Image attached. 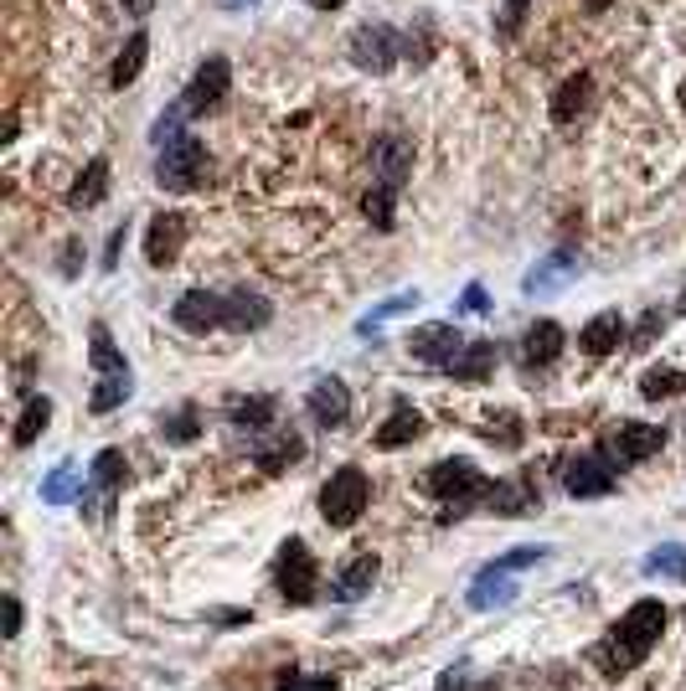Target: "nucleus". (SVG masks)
Returning a JSON list of instances; mask_svg holds the SVG:
<instances>
[{
  "label": "nucleus",
  "instance_id": "nucleus-17",
  "mask_svg": "<svg viewBox=\"0 0 686 691\" xmlns=\"http://www.w3.org/2000/svg\"><path fill=\"white\" fill-rule=\"evenodd\" d=\"M624 341H630V325H624L620 310H604V315H594V321L578 331V346H584L588 356H609L620 352Z\"/></svg>",
  "mask_w": 686,
  "mask_h": 691
},
{
  "label": "nucleus",
  "instance_id": "nucleus-40",
  "mask_svg": "<svg viewBox=\"0 0 686 691\" xmlns=\"http://www.w3.org/2000/svg\"><path fill=\"white\" fill-rule=\"evenodd\" d=\"M486 438H490V444H501V449H521V438H527V434H521L517 413H501V423H490Z\"/></svg>",
  "mask_w": 686,
  "mask_h": 691
},
{
  "label": "nucleus",
  "instance_id": "nucleus-18",
  "mask_svg": "<svg viewBox=\"0 0 686 691\" xmlns=\"http://www.w3.org/2000/svg\"><path fill=\"white\" fill-rule=\"evenodd\" d=\"M578 254H553L547 264H536L527 279H521V294H557V289H568L578 279Z\"/></svg>",
  "mask_w": 686,
  "mask_h": 691
},
{
  "label": "nucleus",
  "instance_id": "nucleus-36",
  "mask_svg": "<svg viewBox=\"0 0 686 691\" xmlns=\"http://www.w3.org/2000/svg\"><path fill=\"white\" fill-rule=\"evenodd\" d=\"M124 470H130V465H124L119 449H103V455L93 459V486L103 490V501H114V490L124 486Z\"/></svg>",
  "mask_w": 686,
  "mask_h": 691
},
{
  "label": "nucleus",
  "instance_id": "nucleus-30",
  "mask_svg": "<svg viewBox=\"0 0 686 691\" xmlns=\"http://www.w3.org/2000/svg\"><path fill=\"white\" fill-rule=\"evenodd\" d=\"M362 212H367V222L377 233H392V227H398V191L377 181L367 197H362Z\"/></svg>",
  "mask_w": 686,
  "mask_h": 691
},
{
  "label": "nucleus",
  "instance_id": "nucleus-54",
  "mask_svg": "<svg viewBox=\"0 0 686 691\" xmlns=\"http://www.w3.org/2000/svg\"><path fill=\"white\" fill-rule=\"evenodd\" d=\"M84 691H103V687H84Z\"/></svg>",
  "mask_w": 686,
  "mask_h": 691
},
{
  "label": "nucleus",
  "instance_id": "nucleus-29",
  "mask_svg": "<svg viewBox=\"0 0 686 691\" xmlns=\"http://www.w3.org/2000/svg\"><path fill=\"white\" fill-rule=\"evenodd\" d=\"M413 304H419V289H398V294H387V300L377 304L372 315H362V321H356V336H377V331H383L387 321H398V315H408Z\"/></svg>",
  "mask_w": 686,
  "mask_h": 691
},
{
  "label": "nucleus",
  "instance_id": "nucleus-16",
  "mask_svg": "<svg viewBox=\"0 0 686 691\" xmlns=\"http://www.w3.org/2000/svg\"><path fill=\"white\" fill-rule=\"evenodd\" d=\"M542 506V495H536L532 480H496V486L486 490V511L490 516H532V511Z\"/></svg>",
  "mask_w": 686,
  "mask_h": 691
},
{
  "label": "nucleus",
  "instance_id": "nucleus-31",
  "mask_svg": "<svg viewBox=\"0 0 686 691\" xmlns=\"http://www.w3.org/2000/svg\"><path fill=\"white\" fill-rule=\"evenodd\" d=\"M78 495H84L78 465H57V470L42 480V501H47V506H67V501H78Z\"/></svg>",
  "mask_w": 686,
  "mask_h": 691
},
{
  "label": "nucleus",
  "instance_id": "nucleus-23",
  "mask_svg": "<svg viewBox=\"0 0 686 691\" xmlns=\"http://www.w3.org/2000/svg\"><path fill=\"white\" fill-rule=\"evenodd\" d=\"M103 197H109V160L93 155V160L84 166V176L67 186V207H73V212H88V207H99Z\"/></svg>",
  "mask_w": 686,
  "mask_h": 691
},
{
  "label": "nucleus",
  "instance_id": "nucleus-43",
  "mask_svg": "<svg viewBox=\"0 0 686 691\" xmlns=\"http://www.w3.org/2000/svg\"><path fill=\"white\" fill-rule=\"evenodd\" d=\"M547 553H553V547H511L506 557H496V568H506V573H517V568H532V562H542Z\"/></svg>",
  "mask_w": 686,
  "mask_h": 691
},
{
  "label": "nucleus",
  "instance_id": "nucleus-35",
  "mask_svg": "<svg viewBox=\"0 0 686 691\" xmlns=\"http://www.w3.org/2000/svg\"><path fill=\"white\" fill-rule=\"evenodd\" d=\"M682 388H686V371H676V367H651L645 377H640V392H645L651 403H661V398H676Z\"/></svg>",
  "mask_w": 686,
  "mask_h": 691
},
{
  "label": "nucleus",
  "instance_id": "nucleus-3",
  "mask_svg": "<svg viewBox=\"0 0 686 691\" xmlns=\"http://www.w3.org/2000/svg\"><path fill=\"white\" fill-rule=\"evenodd\" d=\"M346 52H352V63L362 73L383 78V73H392L402 57H408V36H402L398 26H387V21H367V26H356L352 32Z\"/></svg>",
  "mask_w": 686,
  "mask_h": 691
},
{
  "label": "nucleus",
  "instance_id": "nucleus-22",
  "mask_svg": "<svg viewBox=\"0 0 686 691\" xmlns=\"http://www.w3.org/2000/svg\"><path fill=\"white\" fill-rule=\"evenodd\" d=\"M274 419H279V398H268V392H258V398H233V403H228V423L243 428V434H264V428H274Z\"/></svg>",
  "mask_w": 686,
  "mask_h": 691
},
{
  "label": "nucleus",
  "instance_id": "nucleus-15",
  "mask_svg": "<svg viewBox=\"0 0 686 691\" xmlns=\"http://www.w3.org/2000/svg\"><path fill=\"white\" fill-rule=\"evenodd\" d=\"M372 170H377V181L392 186V191H402V181L413 176V145L402 135H383L377 145H372Z\"/></svg>",
  "mask_w": 686,
  "mask_h": 691
},
{
  "label": "nucleus",
  "instance_id": "nucleus-47",
  "mask_svg": "<svg viewBox=\"0 0 686 691\" xmlns=\"http://www.w3.org/2000/svg\"><path fill=\"white\" fill-rule=\"evenodd\" d=\"M434 691H469V687H465V671H444Z\"/></svg>",
  "mask_w": 686,
  "mask_h": 691
},
{
  "label": "nucleus",
  "instance_id": "nucleus-20",
  "mask_svg": "<svg viewBox=\"0 0 686 691\" xmlns=\"http://www.w3.org/2000/svg\"><path fill=\"white\" fill-rule=\"evenodd\" d=\"M268 321H274V304L264 294H253V289H233L228 294V331L248 336V331H264Z\"/></svg>",
  "mask_w": 686,
  "mask_h": 691
},
{
  "label": "nucleus",
  "instance_id": "nucleus-7",
  "mask_svg": "<svg viewBox=\"0 0 686 691\" xmlns=\"http://www.w3.org/2000/svg\"><path fill=\"white\" fill-rule=\"evenodd\" d=\"M599 449L615 459V470H620V465H640V459L666 449V428H655V423H615V428L604 434Z\"/></svg>",
  "mask_w": 686,
  "mask_h": 691
},
{
  "label": "nucleus",
  "instance_id": "nucleus-14",
  "mask_svg": "<svg viewBox=\"0 0 686 691\" xmlns=\"http://www.w3.org/2000/svg\"><path fill=\"white\" fill-rule=\"evenodd\" d=\"M300 455H305V438L295 434V428H264V434H253V465L268 475L289 470Z\"/></svg>",
  "mask_w": 686,
  "mask_h": 691
},
{
  "label": "nucleus",
  "instance_id": "nucleus-5",
  "mask_svg": "<svg viewBox=\"0 0 686 691\" xmlns=\"http://www.w3.org/2000/svg\"><path fill=\"white\" fill-rule=\"evenodd\" d=\"M367 495H372L367 470L341 465V470L325 480V490H320V516H325V526H356V516L367 511Z\"/></svg>",
  "mask_w": 686,
  "mask_h": 691
},
{
  "label": "nucleus",
  "instance_id": "nucleus-41",
  "mask_svg": "<svg viewBox=\"0 0 686 691\" xmlns=\"http://www.w3.org/2000/svg\"><path fill=\"white\" fill-rule=\"evenodd\" d=\"M527 11H532V0H506L501 5V21H496V32L511 42V36H521V26H527Z\"/></svg>",
  "mask_w": 686,
  "mask_h": 691
},
{
  "label": "nucleus",
  "instance_id": "nucleus-51",
  "mask_svg": "<svg viewBox=\"0 0 686 691\" xmlns=\"http://www.w3.org/2000/svg\"><path fill=\"white\" fill-rule=\"evenodd\" d=\"M604 5H609V0H588V11H594V16H599V11H604Z\"/></svg>",
  "mask_w": 686,
  "mask_h": 691
},
{
  "label": "nucleus",
  "instance_id": "nucleus-13",
  "mask_svg": "<svg viewBox=\"0 0 686 691\" xmlns=\"http://www.w3.org/2000/svg\"><path fill=\"white\" fill-rule=\"evenodd\" d=\"M186 248V218L181 212H161L151 218V233H145V258H151V269H170Z\"/></svg>",
  "mask_w": 686,
  "mask_h": 691
},
{
  "label": "nucleus",
  "instance_id": "nucleus-46",
  "mask_svg": "<svg viewBox=\"0 0 686 691\" xmlns=\"http://www.w3.org/2000/svg\"><path fill=\"white\" fill-rule=\"evenodd\" d=\"M119 248H124V227H114V233H109V248H103V269H114V264H119Z\"/></svg>",
  "mask_w": 686,
  "mask_h": 691
},
{
  "label": "nucleus",
  "instance_id": "nucleus-26",
  "mask_svg": "<svg viewBox=\"0 0 686 691\" xmlns=\"http://www.w3.org/2000/svg\"><path fill=\"white\" fill-rule=\"evenodd\" d=\"M423 434V413L419 408L398 403L392 413H387V423L377 428V449H402V444H413V438Z\"/></svg>",
  "mask_w": 686,
  "mask_h": 691
},
{
  "label": "nucleus",
  "instance_id": "nucleus-34",
  "mask_svg": "<svg viewBox=\"0 0 686 691\" xmlns=\"http://www.w3.org/2000/svg\"><path fill=\"white\" fill-rule=\"evenodd\" d=\"M197 434H201V419L191 403H181L170 419H161V438L166 444H197Z\"/></svg>",
  "mask_w": 686,
  "mask_h": 691
},
{
  "label": "nucleus",
  "instance_id": "nucleus-27",
  "mask_svg": "<svg viewBox=\"0 0 686 691\" xmlns=\"http://www.w3.org/2000/svg\"><path fill=\"white\" fill-rule=\"evenodd\" d=\"M588 99H594V78H588V73H573L568 83L553 93V124H573V119L588 109Z\"/></svg>",
  "mask_w": 686,
  "mask_h": 691
},
{
  "label": "nucleus",
  "instance_id": "nucleus-12",
  "mask_svg": "<svg viewBox=\"0 0 686 691\" xmlns=\"http://www.w3.org/2000/svg\"><path fill=\"white\" fill-rule=\"evenodd\" d=\"M305 413L320 423V428H341V423L352 419V388L341 382V377H320L310 398H305Z\"/></svg>",
  "mask_w": 686,
  "mask_h": 691
},
{
  "label": "nucleus",
  "instance_id": "nucleus-4",
  "mask_svg": "<svg viewBox=\"0 0 686 691\" xmlns=\"http://www.w3.org/2000/svg\"><path fill=\"white\" fill-rule=\"evenodd\" d=\"M207 181V145H201L197 135H181L170 140V145H161V155H155V186L161 191H197V186Z\"/></svg>",
  "mask_w": 686,
  "mask_h": 691
},
{
  "label": "nucleus",
  "instance_id": "nucleus-56",
  "mask_svg": "<svg viewBox=\"0 0 686 691\" xmlns=\"http://www.w3.org/2000/svg\"><path fill=\"white\" fill-rule=\"evenodd\" d=\"M682 583H686V573H682Z\"/></svg>",
  "mask_w": 686,
  "mask_h": 691
},
{
  "label": "nucleus",
  "instance_id": "nucleus-49",
  "mask_svg": "<svg viewBox=\"0 0 686 691\" xmlns=\"http://www.w3.org/2000/svg\"><path fill=\"white\" fill-rule=\"evenodd\" d=\"M124 11L130 16H151V0H124Z\"/></svg>",
  "mask_w": 686,
  "mask_h": 691
},
{
  "label": "nucleus",
  "instance_id": "nucleus-53",
  "mask_svg": "<svg viewBox=\"0 0 686 691\" xmlns=\"http://www.w3.org/2000/svg\"><path fill=\"white\" fill-rule=\"evenodd\" d=\"M682 103H686V83H682Z\"/></svg>",
  "mask_w": 686,
  "mask_h": 691
},
{
  "label": "nucleus",
  "instance_id": "nucleus-45",
  "mask_svg": "<svg viewBox=\"0 0 686 691\" xmlns=\"http://www.w3.org/2000/svg\"><path fill=\"white\" fill-rule=\"evenodd\" d=\"M78 254H84V243H78V237H67V243H63V274H67V279L78 274Z\"/></svg>",
  "mask_w": 686,
  "mask_h": 691
},
{
  "label": "nucleus",
  "instance_id": "nucleus-6",
  "mask_svg": "<svg viewBox=\"0 0 686 691\" xmlns=\"http://www.w3.org/2000/svg\"><path fill=\"white\" fill-rule=\"evenodd\" d=\"M279 593H285V604H310L320 589V568H316V553L305 547L300 537H289L279 547Z\"/></svg>",
  "mask_w": 686,
  "mask_h": 691
},
{
  "label": "nucleus",
  "instance_id": "nucleus-55",
  "mask_svg": "<svg viewBox=\"0 0 686 691\" xmlns=\"http://www.w3.org/2000/svg\"><path fill=\"white\" fill-rule=\"evenodd\" d=\"M486 691H496V687H486Z\"/></svg>",
  "mask_w": 686,
  "mask_h": 691
},
{
  "label": "nucleus",
  "instance_id": "nucleus-52",
  "mask_svg": "<svg viewBox=\"0 0 686 691\" xmlns=\"http://www.w3.org/2000/svg\"><path fill=\"white\" fill-rule=\"evenodd\" d=\"M682 315H686V294H682Z\"/></svg>",
  "mask_w": 686,
  "mask_h": 691
},
{
  "label": "nucleus",
  "instance_id": "nucleus-33",
  "mask_svg": "<svg viewBox=\"0 0 686 691\" xmlns=\"http://www.w3.org/2000/svg\"><path fill=\"white\" fill-rule=\"evenodd\" d=\"M52 419V398H42V392H32L26 398V408H21V419H16V444L26 449V444H36V434L47 428Z\"/></svg>",
  "mask_w": 686,
  "mask_h": 691
},
{
  "label": "nucleus",
  "instance_id": "nucleus-37",
  "mask_svg": "<svg viewBox=\"0 0 686 691\" xmlns=\"http://www.w3.org/2000/svg\"><path fill=\"white\" fill-rule=\"evenodd\" d=\"M88 356H93V371H124L130 361H124V352L114 346V336H109V325H93V346H88Z\"/></svg>",
  "mask_w": 686,
  "mask_h": 691
},
{
  "label": "nucleus",
  "instance_id": "nucleus-39",
  "mask_svg": "<svg viewBox=\"0 0 686 691\" xmlns=\"http://www.w3.org/2000/svg\"><path fill=\"white\" fill-rule=\"evenodd\" d=\"M274 691H341L335 676H305V671H279Z\"/></svg>",
  "mask_w": 686,
  "mask_h": 691
},
{
  "label": "nucleus",
  "instance_id": "nucleus-19",
  "mask_svg": "<svg viewBox=\"0 0 686 691\" xmlns=\"http://www.w3.org/2000/svg\"><path fill=\"white\" fill-rule=\"evenodd\" d=\"M377 553H356L352 562H341V573H335V599L341 604H356V599H367L372 583H377Z\"/></svg>",
  "mask_w": 686,
  "mask_h": 691
},
{
  "label": "nucleus",
  "instance_id": "nucleus-38",
  "mask_svg": "<svg viewBox=\"0 0 686 691\" xmlns=\"http://www.w3.org/2000/svg\"><path fill=\"white\" fill-rule=\"evenodd\" d=\"M645 573L651 578H682L686 573V547H676V542L655 547V553L645 557Z\"/></svg>",
  "mask_w": 686,
  "mask_h": 691
},
{
  "label": "nucleus",
  "instance_id": "nucleus-44",
  "mask_svg": "<svg viewBox=\"0 0 686 691\" xmlns=\"http://www.w3.org/2000/svg\"><path fill=\"white\" fill-rule=\"evenodd\" d=\"M460 310H465V315H486V310H490L486 285H465V294H460Z\"/></svg>",
  "mask_w": 686,
  "mask_h": 691
},
{
  "label": "nucleus",
  "instance_id": "nucleus-2",
  "mask_svg": "<svg viewBox=\"0 0 686 691\" xmlns=\"http://www.w3.org/2000/svg\"><path fill=\"white\" fill-rule=\"evenodd\" d=\"M423 490L450 506L444 511V522H454V516H465L469 506H486L490 480L475 470L469 459H439V465H429V475H423Z\"/></svg>",
  "mask_w": 686,
  "mask_h": 691
},
{
  "label": "nucleus",
  "instance_id": "nucleus-21",
  "mask_svg": "<svg viewBox=\"0 0 686 691\" xmlns=\"http://www.w3.org/2000/svg\"><path fill=\"white\" fill-rule=\"evenodd\" d=\"M563 325L557 321H536L532 331H527V336H521V361H527V367H553L557 356H563Z\"/></svg>",
  "mask_w": 686,
  "mask_h": 691
},
{
  "label": "nucleus",
  "instance_id": "nucleus-25",
  "mask_svg": "<svg viewBox=\"0 0 686 691\" xmlns=\"http://www.w3.org/2000/svg\"><path fill=\"white\" fill-rule=\"evenodd\" d=\"M490 367H496V341H465V352L454 356L444 371L454 382H486Z\"/></svg>",
  "mask_w": 686,
  "mask_h": 691
},
{
  "label": "nucleus",
  "instance_id": "nucleus-28",
  "mask_svg": "<svg viewBox=\"0 0 686 691\" xmlns=\"http://www.w3.org/2000/svg\"><path fill=\"white\" fill-rule=\"evenodd\" d=\"M145 52H151V32L140 26V32L124 42V52L114 57V68H109V83H114V88H130L134 78L145 73Z\"/></svg>",
  "mask_w": 686,
  "mask_h": 691
},
{
  "label": "nucleus",
  "instance_id": "nucleus-11",
  "mask_svg": "<svg viewBox=\"0 0 686 691\" xmlns=\"http://www.w3.org/2000/svg\"><path fill=\"white\" fill-rule=\"evenodd\" d=\"M615 459L604 455V449H594V455H578L563 470V486H568V495H578V501H599V495H609L615 490Z\"/></svg>",
  "mask_w": 686,
  "mask_h": 691
},
{
  "label": "nucleus",
  "instance_id": "nucleus-50",
  "mask_svg": "<svg viewBox=\"0 0 686 691\" xmlns=\"http://www.w3.org/2000/svg\"><path fill=\"white\" fill-rule=\"evenodd\" d=\"M310 5H316V11H341L346 0H310Z\"/></svg>",
  "mask_w": 686,
  "mask_h": 691
},
{
  "label": "nucleus",
  "instance_id": "nucleus-42",
  "mask_svg": "<svg viewBox=\"0 0 686 691\" xmlns=\"http://www.w3.org/2000/svg\"><path fill=\"white\" fill-rule=\"evenodd\" d=\"M661 331H666V315H661V310H645V315H640V325H635V336H630V346H635V352H645V346H651Z\"/></svg>",
  "mask_w": 686,
  "mask_h": 691
},
{
  "label": "nucleus",
  "instance_id": "nucleus-48",
  "mask_svg": "<svg viewBox=\"0 0 686 691\" xmlns=\"http://www.w3.org/2000/svg\"><path fill=\"white\" fill-rule=\"evenodd\" d=\"M5 624H11V635H21V604L16 599H5Z\"/></svg>",
  "mask_w": 686,
  "mask_h": 691
},
{
  "label": "nucleus",
  "instance_id": "nucleus-24",
  "mask_svg": "<svg viewBox=\"0 0 686 691\" xmlns=\"http://www.w3.org/2000/svg\"><path fill=\"white\" fill-rule=\"evenodd\" d=\"M517 599V583H511V573L506 568H480L475 573V583H469V609H501V604H511Z\"/></svg>",
  "mask_w": 686,
  "mask_h": 691
},
{
  "label": "nucleus",
  "instance_id": "nucleus-32",
  "mask_svg": "<svg viewBox=\"0 0 686 691\" xmlns=\"http://www.w3.org/2000/svg\"><path fill=\"white\" fill-rule=\"evenodd\" d=\"M124 398H130V367H124V371H103L99 382H93V398H88V408H93V413H114Z\"/></svg>",
  "mask_w": 686,
  "mask_h": 691
},
{
  "label": "nucleus",
  "instance_id": "nucleus-1",
  "mask_svg": "<svg viewBox=\"0 0 686 691\" xmlns=\"http://www.w3.org/2000/svg\"><path fill=\"white\" fill-rule=\"evenodd\" d=\"M666 604L661 599H640L635 609H624V620L609 629V640H604L599 650V666L609 676H624V671H635L640 660L655 650V640H661V629H666Z\"/></svg>",
  "mask_w": 686,
  "mask_h": 691
},
{
  "label": "nucleus",
  "instance_id": "nucleus-10",
  "mask_svg": "<svg viewBox=\"0 0 686 691\" xmlns=\"http://www.w3.org/2000/svg\"><path fill=\"white\" fill-rule=\"evenodd\" d=\"M170 321L181 325V331H191V336H207V331L228 325V300L212 294V289H186L181 300L170 304Z\"/></svg>",
  "mask_w": 686,
  "mask_h": 691
},
{
  "label": "nucleus",
  "instance_id": "nucleus-9",
  "mask_svg": "<svg viewBox=\"0 0 686 691\" xmlns=\"http://www.w3.org/2000/svg\"><path fill=\"white\" fill-rule=\"evenodd\" d=\"M408 356H419L423 367H450L454 356L465 352V336H460V325L450 321H434V325H419V331H408Z\"/></svg>",
  "mask_w": 686,
  "mask_h": 691
},
{
  "label": "nucleus",
  "instance_id": "nucleus-8",
  "mask_svg": "<svg viewBox=\"0 0 686 691\" xmlns=\"http://www.w3.org/2000/svg\"><path fill=\"white\" fill-rule=\"evenodd\" d=\"M228 88H233V63L228 57H201V68L191 73V83H186L181 103H186V114L197 119V114H212L222 99H228Z\"/></svg>",
  "mask_w": 686,
  "mask_h": 691
}]
</instances>
